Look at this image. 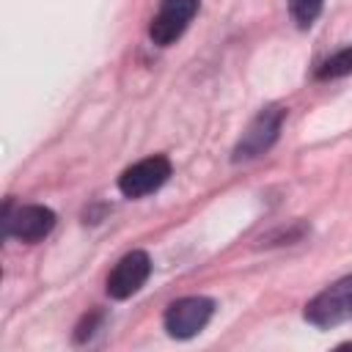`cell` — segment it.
<instances>
[{
  "label": "cell",
  "instance_id": "8992f818",
  "mask_svg": "<svg viewBox=\"0 0 352 352\" xmlns=\"http://www.w3.org/2000/svg\"><path fill=\"white\" fill-rule=\"evenodd\" d=\"M151 275V258L146 250H129L107 275V294L113 300L132 297Z\"/></svg>",
  "mask_w": 352,
  "mask_h": 352
},
{
  "label": "cell",
  "instance_id": "9c48e42d",
  "mask_svg": "<svg viewBox=\"0 0 352 352\" xmlns=\"http://www.w3.org/2000/svg\"><path fill=\"white\" fill-rule=\"evenodd\" d=\"M322 3H324V0H289L292 19H294L300 28H311V25L316 22V16L322 14Z\"/></svg>",
  "mask_w": 352,
  "mask_h": 352
},
{
  "label": "cell",
  "instance_id": "277c9868",
  "mask_svg": "<svg viewBox=\"0 0 352 352\" xmlns=\"http://www.w3.org/2000/svg\"><path fill=\"white\" fill-rule=\"evenodd\" d=\"M212 314H214V302L209 297H182L168 305L165 330L173 338H192L206 327Z\"/></svg>",
  "mask_w": 352,
  "mask_h": 352
},
{
  "label": "cell",
  "instance_id": "ba28073f",
  "mask_svg": "<svg viewBox=\"0 0 352 352\" xmlns=\"http://www.w3.org/2000/svg\"><path fill=\"white\" fill-rule=\"evenodd\" d=\"M346 74H352V47L338 50L316 69V80H336V77H346Z\"/></svg>",
  "mask_w": 352,
  "mask_h": 352
},
{
  "label": "cell",
  "instance_id": "7a4b0ae2",
  "mask_svg": "<svg viewBox=\"0 0 352 352\" xmlns=\"http://www.w3.org/2000/svg\"><path fill=\"white\" fill-rule=\"evenodd\" d=\"M55 228V212L41 204H25L11 209L6 204L3 209V231L6 236L22 239V242H38Z\"/></svg>",
  "mask_w": 352,
  "mask_h": 352
},
{
  "label": "cell",
  "instance_id": "5b68a950",
  "mask_svg": "<svg viewBox=\"0 0 352 352\" xmlns=\"http://www.w3.org/2000/svg\"><path fill=\"white\" fill-rule=\"evenodd\" d=\"M170 176V160L162 154L146 157L135 165H129L121 176H118V190L126 198H143L154 190H160Z\"/></svg>",
  "mask_w": 352,
  "mask_h": 352
},
{
  "label": "cell",
  "instance_id": "6da1fadb",
  "mask_svg": "<svg viewBox=\"0 0 352 352\" xmlns=\"http://www.w3.org/2000/svg\"><path fill=\"white\" fill-rule=\"evenodd\" d=\"M305 319L316 327H333L352 319V275L336 280L305 305Z\"/></svg>",
  "mask_w": 352,
  "mask_h": 352
},
{
  "label": "cell",
  "instance_id": "3957f363",
  "mask_svg": "<svg viewBox=\"0 0 352 352\" xmlns=\"http://www.w3.org/2000/svg\"><path fill=\"white\" fill-rule=\"evenodd\" d=\"M283 118H286V110L283 107H264L250 124L248 129L242 132L236 148H234V160H253L258 154H264L275 140H278V132L283 126Z\"/></svg>",
  "mask_w": 352,
  "mask_h": 352
},
{
  "label": "cell",
  "instance_id": "52a82bcc",
  "mask_svg": "<svg viewBox=\"0 0 352 352\" xmlns=\"http://www.w3.org/2000/svg\"><path fill=\"white\" fill-rule=\"evenodd\" d=\"M198 11V0H162L157 16L148 25V36L154 44L168 47L173 44L190 25V19Z\"/></svg>",
  "mask_w": 352,
  "mask_h": 352
}]
</instances>
